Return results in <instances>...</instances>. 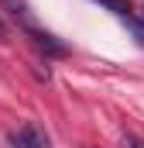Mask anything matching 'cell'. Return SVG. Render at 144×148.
<instances>
[{"label": "cell", "instance_id": "obj_3", "mask_svg": "<svg viewBox=\"0 0 144 148\" xmlns=\"http://www.w3.org/2000/svg\"><path fill=\"white\" fill-rule=\"evenodd\" d=\"M0 7L10 10L14 17H28V14H31V10H28V0H0Z\"/></svg>", "mask_w": 144, "mask_h": 148}, {"label": "cell", "instance_id": "obj_7", "mask_svg": "<svg viewBox=\"0 0 144 148\" xmlns=\"http://www.w3.org/2000/svg\"><path fill=\"white\" fill-rule=\"evenodd\" d=\"M0 38H7V24L3 21H0Z\"/></svg>", "mask_w": 144, "mask_h": 148}, {"label": "cell", "instance_id": "obj_1", "mask_svg": "<svg viewBox=\"0 0 144 148\" xmlns=\"http://www.w3.org/2000/svg\"><path fill=\"white\" fill-rule=\"evenodd\" d=\"M17 148H52V141H48V134H45V127L41 124H35V121H28L14 138H10Z\"/></svg>", "mask_w": 144, "mask_h": 148}, {"label": "cell", "instance_id": "obj_6", "mask_svg": "<svg viewBox=\"0 0 144 148\" xmlns=\"http://www.w3.org/2000/svg\"><path fill=\"white\" fill-rule=\"evenodd\" d=\"M124 148H144V141L137 134H124Z\"/></svg>", "mask_w": 144, "mask_h": 148}, {"label": "cell", "instance_id": "obj_8", "mask_svg": "<svg viewBox=\"0 0 144 148\" xmlns=\"http://www.w3.org/2000/svg\"><path fill=\"white\" fill-rule=\"evenodd\" d=\"M141 21H144V10H141Z\"/></svg>", "mask_w": 144, "mask_h": 148}, {"label": "cell", "instance_id": "obj_5", "mask_svg": "<svg viewBox=\"0 0 144 148\" xmlns=\"http://www.w3.org/2000/svg\"><path fill=\"white\" fill-rule=\"evenodd\" d=\"M124 24H127V28L134 31V38L144 45V21H141V17H137V14H127V17H124Z\"/></svg>", "mask_w": 144, "mask_h": 148}, {"label": "cell", "instance_id": "obj_4", "mask_svg": "<svg viewBox=\"0 0 144 148\" xmlns=\"http://www.w3.org/2000/svg\"><path fill=\"white\" fill-rule=\"evenodd\" d=\"M96 3H103L110 7L113 14H120V17H127V14H134V7H130V0H96Z\"/></svg>", "mask_w": 144, "mask_h": 148}, {"label": "cell", "instance_id": "obj_2", "mask_svg": "<svg viewBox=\"0 0 144 148\" xmlns=\"http://www.w3.org/2000/svg\"><path fill=\"white\" fill-rule=\"evenodd\" d=\"M28 35H31V41H35L41 52H48V55H65V45H62L55 35H48V31H35V28H31Z\"/></svg>", "mask_w": 144, "mask_h": 148}]
</instances>
